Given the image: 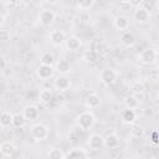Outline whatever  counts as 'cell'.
I'll return each mask as SVG.
<instances>
[{
	"instance_id": "6da1fadb",
	"label": "cell",
	"mask_w": 159,
	"mask_h": 159,
	"mask_svg": "<svg viewBox=\"0 0 159 159\" xmlns=\"http://www.w3.org/2000/svg\"><path fill=\"white\" fill-rule=\"evenodd\" d=\"M94 123H96V118H94V116H93L91 112H88V111L82 112V113L78 116V118H77V124H78V127H80L82 130H88V129H91V128L94 125Z\"/></svg>"
},
{
	"instance_id": "7a4b0ae2",
	"label": "cell",
	"mask_w": 159,
	"mask_h": 159,
	"mask_svg": "<svg viewBox=\"0 0 159 159\" xmlns=\"http://www.w3.org/2000/svg\"><path fill=\"white\" fill-rule=\"evenodd\" d=\"M30 132H31V135L36 140H45L48 137V129L42 123H37V124L32 125L31 129H30Z\"/></svg>"
},
{
	"instance_id": "3957f363",
	"label": "cell",
	"mask_w": 159,
	"mask_h": 159,
	"mask_svg": "<svg viewBox=\"0 0 159 159\" xmlns=\"http://www.w3.org/2000/svg\"><path fill=\"white\" fill-rule=\"evenodd\" d=\"M157 60V51L154 48H147L143 50L139 55V61L144 65H152Z\"/></svg>"
},
{
	"instance_id": "277c9868",
	"label": "cell",
	"mask_w": 159,
	"mask_h": 159,
	"mask_svg": "<svg viewBox=\"0 0 159 159\" xmlns=\"http://www.w3.org/2000/svg\"><path fill=\"white\" fill-rule=\"evenodd\" d=\"M99 78L104 84H113L117 80V72L112 68H104L99 73Z\"/></svg>"
},
{
	"instance_id": "5b68a950",
	"label": "cell",
	"mask_w": 159,
	"mask_h": 159,
	"mask_svg": "<svg viewBox=\"0 0 159 159\" xmlns=\"http://www.w3.org/2000/svg\"><path fill=\"white\" fill-rule=\"evenodd\" d=\"M39 20L43 26H48L55 20V12L51 9H43L39 14Z\"/></svg>"
},
{
	"instance_id": "8992f818",
	"label": "cell",
	"mask_w": 159,
	"mask_h": 159,
	"mask_svg": "<svg viewBox=\"0 0 159 159\" xmlns=\"http://www.w3.org/2000/svg\"><path fill=\"white\" fill-rule=\"evenodd\" d=\"M15 152H16V147H15V144H14L12 142H10V140H4V142L0 144V153H1L4 157L10 158V157H12V155L15 154Z\"/></svg>"
},
{
	"instance_id": "52a82bcc",
	"label": "cell",
	"mask_w": 159,
	"mask_h": 159,
	"mask_svg": "<svg viewBox=\"0 0 159 159\" xmlns=\"http://www.w3.org/2000/svg\"><path fill=\"white\" fill-rule=\"evenodd\" d=\"M22 116L27 120H35L39 117V108L34 104H29L22 109Z\"/></svg>"
},
{
	"instance_id": "ba28073f",
	"label": "cell",
	"mask_w": 159,
	"mask_h": 159,
	"mask_svg": "<svg viewBox=\"0 0 159 159\" xmlns=\"http://www.w3.org/2000/svg\"><path fill=\"white\" fill-rule=\"evenodd\" d=\"M134 19L139 24H144L150 19V12L145 7H137L134 11Z\"/></svg>"
},
{
	"instance_id": "9c48e42d",
	"label": "cell",
	"mask_w": 159,
	"mask_h": 159,
	"mask_svg": "<svg viewBox=\"0 0 159 159\" xmlns=\"http://www.w3.org/2000/svg\"><path fill=\"white\" fill-rule=\"evenodd\" d=\"M36 73L37 76L41 78V80H47L50 77H52L53 75V68L52 66H45V65H40L36 70Z\"/></svg>"
},
{
	"instance_id": "30bf717a",
	"label": "cell",
	"mask_w": 159,
	"mask_h": 159,
	"mask_svg": "<svg viewBox=\"0 0 159 159\" xmlns=\"http://www.w3.org/2000/svg\"><path fill=\"white\" fill-rule=\"evenodd\" d=\"M84 104L87 108H91V109L97 108L101 104V98L97 93H89L84 99Z\"/></svg>"
},
{
	"instance_id": "8fae6325",
	"label": "cell",
	"mask_w": 159,
	"mask_h": 159,
	"mask_svg": "<svg viewBox=\"0 0 159 159\" xmlns=\"http://www.w3.org/2000/svg\"><path fill=\"white\" fill-rule=\"evenodd\" d=\"M114 27L119 31H125L129 27V19L124 15H119L114 19Z\"/></svg>"
},
{
	"instance_id": "7c38bea8",
	"label": "cell",
	"mask_w": 159,
	"mask_h": 159,
	"mask_svg": "<svg viewBox=\"0 0 159 159\" xmlns=\"http://www.w3.org/2000/svg\"><path fill=\"white\" fill-rule=\"evenodd\" d=\"M88 145L93 150H98L103 147V138L99 134H92L88 138Z\"/></svg>"
},
{
	"instance_id": "4fadbf2b",
	"label": "cell",
	"mask_w": 159,
	"mask_h": 159,
	"mask_svg": "<svg viewBox=\"0 0 159 159\" xmlns=\"http://www.w3.org/2000/svg\"><path fill=\"white\" fill-rule=\"evenodd\" d=\"M53 84L58 91H67L70 88V86H71V82L66 76H58L55 80Z\"/></svg>"
},
{
	"instance_id": "5bb4252c",
	"label": "cell",
	"mask_w": 159,
	"mask_h": 159,
	"mask_svg": "<svg viewBox=\"0 0 159 159\" xmlns=\"http://www.w3.org/2000/svg\"><path fill=\"white\" fill-rule=\"evenodd\" d=\"M103 145L108 149H114L119 145V138L117 134H108L103 139Z\"/></svg>"
},
{
	"instance_id": "9a60e30c",
	"label": "cell",
	"mask_w": 159,
	"mask_h": 159,
	"mask_svg": "<svg viewBox=\"0 0 159 159\" xmlns=\"http://www.w3.org/2000/svg\"><path fill=\"white\" fill-rule=\"evenodd\" d=\"M56 70L61 76H65L71 71V65H70V62L67 60L61 58V60H58L56 62Z\"/></svg>"
},
{
	"instance_id": "2e32d148",
	"label": "cell",
	"mask_w": 159,
	"mask_h": 159,
	"mask_svg": "<svg viewBox=\"0 0 159 159\" xmlns=\"http://www.w3.org/2000/svg\"><path fill=\"white\" fill-rule=\"evenodd\" d=\"M65 42H66V47H67L70 51H76V50H78V48L81 47V45H82L80 37H77V36H70V37H67V39L65 40Z\"/></svg>"
},
{
	"instance_id": "e0dca14e",
	"label": "cell",
	"mask_w": 159,
	"mask_h": 159,
	"mask_svg": "<svg viewBox=\"0 0 159 159\" xmlns=\"http://www.w3.org/2000/svg\"><path fill=\"white\" fill-rule=\"evenodd\" d=\"M65 34L61 30H52L50 32V41L53 45H61L65 41Z\"/></svg>"
},
{
	"instance_id": "ac0fdd59",
	"label": "cell",
	"mask_w": 159,
	"mask_h": 159,
	"mask_svg": "<svg viewBox=\"0 0 159 159\" xmlns=\"http://www.w3.org/2000/svg\"><path fill=\"white\" fill-rule=\"evenodd\" d=\"M120 41H122V43H123L124 46H127V47H133V46L135 45V42H137V39H135V36H134L132 32L125 31V32L122 35Z\"/></svg>"
},
{
	"instance_id": "d6986e66",
	"label": "cell",
	"mask_w": 159,
	"mask_h": 159,
	"mask_svg": "<svg viewBox=\"0 0 159 159\" xmlns=\"http://www.w3.org/2000/svg\"><path fill=\"white\" fill-rule=\"evenodd\" d=\"M12 123V114L7 111H4L0 113V125L2 128H7L10 127Z\"/></svg>"
},
{
	"instance_id": "ffe728a7",
	"label": "cell",
	"mask_w": 159,
	"mask_h": 159,
	"mask_svg": "<svg viewBox=\"0 0 159 159\" xmlns=\"http://www.w3.org/2000/svg\"><path fill=\"white\" fill-rule=\"evenodd\" d=\"M39 99L45 104H50L52 102V99H53V94H52V92L50 89H42L39 93Z\"/></svg>"
},
{
	"instance_id": "44dd1931",
	"label": "cell",
	"mask_w": 159,
	"mask_h": 159,
	"mask_svg": "<svg viewBox=\"0 0 159 159\" xmlns=\"http://www.w3.org/2000/svg\"><path fill=\"white\" fill-rule=\"evenodd\" d=\"M25 122H26V119L24 118L22 113H15V114H12V123H11L12 127L21 128V127H24Z\"/></svg>"
},
{
	"instance_id": "7402d4cb",
	"label": "cell",
	"mask_w": 159,
	"mask_h": 159,
	"mask_svg": "<svg viewBox=\"0 0 159 159\" xmlns=\"http://www.w3.org/2000/svg\"><path fill=\"white\" fill-rule=\"evenodd\" d=\"M53 61H55V57H53V55H52L51 52H48V51L43 52V53L41 55V57H40L41 65H45V66H52Z\"/></svg>"
},
{
	"instance_id": "603a6c76",
	"label": "cell",
	"mask_w": 159,
	"mask_h": 159,
	"mask_svg": "<svg viewBox=\"0 0 159 159\" xmlns=\"http://www.w3.org/2000/svg\"><path fill=\"white\" fill-rule=\"evenodd\" d=\"M124 104H125L127 109L134 111V109L139 106V102H138V99H137L135 96H128V97H125V99H124Z\"/></svg>"
},
{
	"instance_id": "cb8c5ba5",
	"label": "cell",
	"mask_w": 159,
	"mask_h": 159,
	"mask_svg": "<svg viewBox=\"0 0 159 159\" xmlns=\"http://www.w3.org/2000/svg\"><path fill=\"white\" fill-rule=\"evenodd\" d=\"M47 157H48V159H63V158H65L62 150L58 149V148H52V149H50L48 153H47Z\"/></svg>"
},
{
	"instance_id": "d4e9b609",
	"label": "cell",
	"mask_w": 159,
	"mask_h": 159,
	"mask_svg": "<svg viewBox=\"0 0 159 159\" xmlns=\"http://www.w3.org/2000/svg\"><path fill=\"white\" fill-rule=\"evenodd\" d=\"M122 119L125 122V123H133L134 119H135V113L134 111L132 109H125L122 114Z\"/></svg>"
},
{
	"instance_id": "484cf974",
	"label": "cell",
	"mask_w": 159,
	"mask_h": 159,
	"mask_svg": "<svg viewBox=\"0 0 159 159\" xmlns=\"http://www.w3.org/2000/svg\"><path fill=\"white\" fill-rule=\"evenodd\" d=\"M93 5H94V1H93V0H82V1L77 2V6H78L81 10H88V9H91Z\"/></svg>"
},
{
	"instance_id": "4316f807",
	"label": "cell",
	"mask_w": 159,
	"mask_h": 159,
	"mask_svg": "<svg viewBox=\"0 0 159 159\" xmlns=\"http://www.w3.org/2000/svg\"><path fill=\"white\" fill-rule=\"evenodd\" d=\"M132 135H133L134 138H140V137H143V129H142L140 127H134V128L132 129Z\"/></svg>"
},
{
	"instance_id": "83f0119b",
	"label": "cell",
	"mask_w": 159,
	"mask_h": 159,
	"mask_svg": "<svg viewBox=\"0 0 159 159\" xmlns=\"http://www.w3.org/2000/svg\"><path fill=\"white\" fill-rule=\"evenodd\" d=\"M10 37V34L6 30H0V41H7Z\"/></svg>"
},
{
	"instance_id": "f1b7e54d",
	"label": "cell",
	"mask_w": 159,
	"mask_h": 159,
	"mask_svg": "<svg viewBox=\"0 0 159 159\" xmlns=\"http://www.w3.org/2000/svg\"><path fill=\"white\" fill-rule=\"evenodd\" d=\"M87 58H88V61L94 62L97 60V53L94 51H89V52H87Z\"/></svg>"
},
{
	"instance_id": "f546056e",
	"label": "cell",
	"mask_w": 159,
	"mask_h": 159,
	"mask_svg": "<svg viewBox=\"0 0 159 159\" xmlns=\"http://www.w3.org/2000/svg\"><path fill=\"white\" fill-rule=\"evenodd\" d=\"M152 135H153L152 142H153V143H157V142H158V139H157V132H153V134H152Z\"/></svg>"
},
{
	"instance_id": "4dcf8cb0",
	"label": "cell",
	"mask_w": 159,
	"mask_h": 159,
	"mask_svg": "<svg viewBox=\"0 0 159 159\" xmlns=\"http://www.w3.org/2000/svg\"><path fill=\"white\" fill-rule=\"evenodd\" d=\"M4 24V15L2 14H0V26Z\"/></svg>"
},
{
	"instance_id": "1f68e13d",
	"label": "cell",
	"mask_w": 159,
	"mask_h": 159,
	"mask_svg": "<svg viewBox=\"0 0 159 159\" xmlns=\"http://www.w3.org/2000/svg\"><path fill=\"white\" fill-rule=\"evenodd\" d=\"M2 77H4V73H2V71L0 70V80H2Z\"/></svg>"
},
{
	"instance_id": "d6a6232c",
	"label": "cell",
	"mask_w": 159,
	"mask_h": 159,
	"mask_svg": "<svg viewBox=\"0 0 159 159\" xmlns=\"http://www.w3.org/2000/svg\"><path fill=\"white\" fill-rule=\"evenodd\" d=\"M152 159H157V158H155V157H153V158H152Z\"/></svg>"
}]
</instances>
